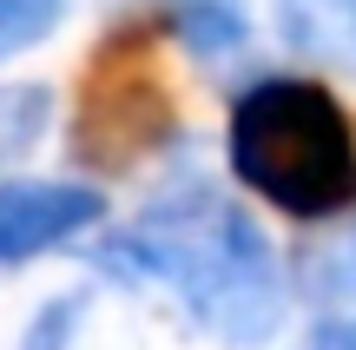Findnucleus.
Returning a JSON list of instances; mask_svg holds the SVG:
<instances>
[{
  "instance_id": "obj_1",
  "label": "nucleus",
  "mask_w": 356,
  "mask_h": 350,
  "mask_svg": "<svg viewBox=\"0 0 356 350\" xmlns=\"http://www.w3.org/2000/svg\"><path fill=\"white\" fill-rule=\"evenodd\" d=\"M119 285H159L218 350H264L284 331L291 278L264 225L211 179H178L92 251Z\"/></svg>"
},
{
  "instance_id": "obj_2",
  "label": "nucleus",
  "mask_w": 356,
  "mask_h": 350,
  "mask_svg": "<svg viewBox=\"0 0 356 350\" xmlns=\"http://www.w3.org/2000/svg\"><path fill=\"white\" fill-rule=\"evenodd\" d=\"M231 179L277 205L284 218H343L356 212V126L317 79L270 73L231 100L225 126Z\"/></svg>"
},
{
  "instance_id": "obj_3",
  "label": "nucleus",
  "mask_w": 356,
  "mask_h": 350,
  "mask_svg": "<svg viewBox=\"0 0 356 350\" xmlns=\"http://www.w3.org/2000/svg\"><path fill=\"white\" fill-rule=\"evenodd\" d=\"M172 132H178V100L152 53V33H139V26L106 33L79 73L73 159L86 172H132L152 152H165Z\"/></svg>"
},
{
  "instance_id": "obj_4",
  "label": "nucleus",
  "mask_w": 356,
  "mask_h": 350,
  "mask_svg": "<svg viewBox=\"0 0 356 350\" xmlns=\"http://www.w3.org/2000/svg\"><path fill=\"white\" fill-rule=\"evenodd\" d=\"M106 192L79 179H0V264H33L99 232Z\"/></svg>"
},
{
  "instance_id": "obj_5",
  "label": "nucleus",
  "mask_w": 356,
  "mask_h": 350,
  "mask_svg": "<svg viewBox=\"0 0 356 350\" xmlns=\"http://www.w3.org/2000/svg\"><path fill=\"white\" fill-rule=\"evenodd\" d=\"M277 33L310 66L356 79V0H277Z\"/></svg>"
},
{
  "instance_id": "obj_6",
  "label": "nucleus",
  "mask_w": 356,
  "mask_h": 350,
  "mask_svg": "<svg viewBox=\"0 0 356 350\" xmlns=\"http://www.w3.org/2000/svg\"><path fill=\"white\" fill-rule=\"evenodd\" d=\"M152 7H159V20H165L198 60H231V53L251 40L244 0H152Z\"/></svg>"
},
{
  "instance_id": "obj_7",
  "label": "nucleus",
  "mask_w": 356,
  "mask_h": 350,
  "mask_svg": "<svg viewBox=\"0 0 356 350\" xmlns=\"http://www.w3.org/2000/svg\"><path fill=\"white\" fill-rule=\"evenodd\" d=\"M297 298H317V304H356V212L337 238L310 245L297 258Z\"/></svg>"
},
{
  "instance_id": "obj_8",
  "label": "nucleus",
  "mask_w": 356,
  "mask_h": 350,
  "mask_svg": "<svg viewBox=\"0 0 356 350\" xmlns=\"http://www.w3.org/2000/svg\"><path fill=\"white\" fill-rule=\"evenodd\" d=\"M53 93L47 86H0V159L33 152V139L47 132Z\"/></svg>"
},
{
  "instance_id": "obj_9",
  "label": "nucleus",
  "mask_w": 356,
  "mask_h": 350,
  "mask_svg": "<svg viewBox=\"0 0 356 350\" xmlns=\"http://www.w3.org/2000/svg\"><path fill=\"white\" fill-rule=\"evenodd\" d=\"M66 7H73V0H0V60L40 47V40L66 20Z\"/></svg>"
},
{
  "instance_id": "obj_10",
  "label": "nucleus",
  "mask_w": 356,
  "mask_h": 350,
  "mask_svg": "<svg viewBox=\"0 0 356 350\" xmlns=\"http://www.w3.org/2000/svg\"><path fill=\"white\" fill-rule=\"evenodd\" d=\"M79 317H86V298H53V304H40L33 317H26V350H66L73 344V331H79Z\"/></svg>"
},
{
  "instance_id": "obj_11",
  "label": "nucleus",
  "mask_w": 356,
  "mask_h": 350,
  "mask_svg": "<svg viewBox=\"0 0 356 350\" xmlns=\"http://www.w3.org/2000/svg\"><path fill=\"white\" fill-rule=\"evenodd\" d=\"M297 350H356V311H337V317H323L317 331H310Z\"/></svg>"
}]
</instances>
